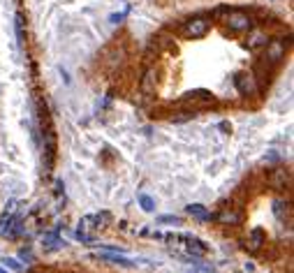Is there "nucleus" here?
Masks as SVG:
<instances>
[{
	"label": "nucleus",
	"instance_id": "11",
	"mask_svg": "<svg viewBox=\"0 0 294 273\" xmlns=\"http://www.w3.org/2000/svg\"><path fill=\"white\" fill-rule=\"evenodd\" d=\"M42 243L47 246V250H60V248L67 246L63 239H58V234H47V236L42 239Z\"/></svg>",
	"mask_w": 294,
	"mask_h": 273
},
{
	"label": "nucleus",
	"instance_id": "1",
	"mask_svg": "<svg viewBox=\"0 0 294 273\" xmlns=\"http://www.w3.org/2000/svg\"><path fill=\"white\" fill-rule=\"evenodd\" d=\"M208 26H211V21H208L206 16H195V19H188L186 23H183L181 33H183V37H188V40H199V37H204V35L208 33Z\"/></svg>",
	"mask_w": 294,
	"mask_h": 273
},
{
	"label": "nucleus",
	"instance_id": "2",
	"mask_svg": "<svg viewBox=\"0 0 294 273\" xmlns=\"http://www.w3.org/2000/svg\"><path fill=\"white\" fill-rule=\"evenodd\" d=\"M227 26L234 33H246L253 28V16L248 12H241V9H232V12H227Z\"/></svg>",
	"mask_w": 294,
	"mask_h": 273
},
{
	"label": "nucleus",
	"instance_id": "8",
	"mask_svg": "<svg viewBox=\"0 0 294 273\" xmlns=\"http://www.w3.org/2000/svg\"><path fill=\"white\" fill-rule=\"evenodd\" d=\"M14 33H16V44L26 47V19L21 12H16V16H14Z\"/></svg>",
	"mask_w": 294,
	"mask_h": 273
},
{
	"label": "nucleus",
	"instance_id": "17",
	"mask_svg": "<svg viewBox=\"0 0 294 273\" xmlns=\"http://www.w3.org/2000/svg\"><path fill=\"white\" fill-rule=\"evenodd\" d=\"M158 222H160V225H181L183 220H181L179 215H160Z\"/></svg>",
	"mask_w": 294,
	"mask_h": 273
},
{
	"label": "nucleus",
	"instance_id": "5",
	"mask_svg": "<svg viewBox=\"0 0 294 273\" xmlns=\"http://www.w3.org/2000/svg\"><path fill=\"white\" fill-rule=\"evenodd\" d=\"M267 246V234H264V229H260V227H255L253 232L248 234V239H246V248H248V253H260L262 248Z\"/></svg>",
	"mask_w": 294,
	"mask_h": 273
},
{
	"label": "nucleus",
	"instance_id": "3",
	"mask_svg": "<svg viewBox=\"0 0 294 273\" xmlns=\"http://www.w3.org/2000/svg\"><path fill=\"white\" fill-rule=\"evenodd\" d=\"M234 84H236V91H239L243 97H253V95L257 93V81H255L253 74L239 72L234 77Z\"/></svg>",
	"mask_w": 294,
	"mask_h": 273
},
{
	"label": "nucleus",
	"instance_id": "21",
	"mask_svg": "<svg viewBox=\"0 0 294 273\" xmlns=\"http://www.w3.org/2000/svg\"><path fill=\"white\" fill-rule=\"evenodd\" d=\"M21 260H33V253H30V250H28V248H23V250H21Z\"/></svg>",
	"mask_w": 294,
	"mask_h": 273
},
{
	"label": "nucleus",
	"instance_id": "19",
	"mask_svg": "<svg viewBox=\"0 0 294 273\" xmlns=\"http://www.w3.org/2000/svg\"><path fill=\"white\" fill-rule=\"evenodd\" d=\"M288 206H290L288 201H283V199H276V201H274V213L278 215V218H283V208H288Z\"/></svg>",
	"mask_w": 294,
	"mask_h": 273
},
{
	"label": "nucleus",
	"instance_id": "16",
	"mask_svg": "<svg viewBox=\"0 0 294 273\" xmlns=\"http://www.w3.org/2000/svg\"><path fill=\"white\" fill-rule=\"evenodd\" d=\"M139 204H141V208L146 211V213H153L155 211V201L148 197V194H139Z\"/></svg>",
	"mask_w": 294,
	"mask_h": 273
},
{
	"label": "nucleus",
	"instance_id": "4",
	"mask_svg": "<svg viewBox=\"0 0 294 273\" xmlns=\"http://www.w3.org/2000/svg\"><path fill=\"white\" fill-rule=\"evenodd\" d=\"M285 58V42L281 40H274V42H267V54H264V60L269 65H276Z\"/></svg>",
	"mask_w": 294,
	"mask_h": 273
},
{
	"label": "nucleus",
	"instance_id": "20",
	"mask_svg": "<svg viewBox=\"0 0 294 273\" xmlns=\"http://www.w3.org/2000/svg\"><path fill=\"white\" fill-rule=\"evenodd\" d=\"M2 264H7V267L12 269V271H21L19 260H14V257H5V262H2Z\"/></svg>",
	"mask_w": 294,
	"mask_h": 273
},
{
	"label": "nucleus",
	"instance_id": "6",
	"mask_svg": "<svg viewBox=\"0 0 294 273\" xmlns=\"http://www.w3.org/2000/svg\"><path fill=\"white\" fill-rule=\"evenodd\" d=\"M267 183L274 187V190H278V192H281V190H285V187L290 185V172H288V169H281V167H278V169H274V172L269 174Z\"/></svg>",
	"mask_w": 294,
	"mask_h": 273
},
{
	"label": "nucleus",
	"instance_id": "23",
	"mask_svg": "<svg viewBox=\"0 0 294 273\" xmlns=\"http://www.w3.org/2000/svg\"><path fill=\"white\" fill-rule=\"evenodd\" d=\"M0 273H7V271H5V269H2V267H0Z\"/></svg>",
	"mask_w": 294,
	"mask_h": 273
},
{
	"label": "nucleus",
	"instance_id": "14",
	"mask_svg": "<svg viewBox=\"0 0 294 273\" xmlns=\"http://www.w3.org/2000/svg\"><path fill=\"white\" fill-rule=\"evenodd\" d=\"M186 211H188L190 215H195L197 220H211V215L206 213V208L201 206V204H190V206H188Z\"/></svg>",
	"mask_w": 294,
	"mask_h": 273
},
{
	"label": "nucleus",
	"instance_id": "13",
	"mask_svg": "<svg viewBox=\"0 0 294 273\" xmlns=\"http://www.w3.org/2000/svg\"><path fill=\"white\" fill-rule=\"evenodd\" d=\"M102 260L111 262V264H118V267H132V260H127L123 255H111V253H104L102 255Z\"/></svg>",
	"mask_w": 294,
	"mask_h": 273
},
{
	"label": "nucleus",
	"instance_id": "18",
	"mask_svg": "<svg viewBox=\"0 0 294 273\" xmlns=\"http://www.w3.org/2000/svg\"><path fill=\"white\" fill-rule=\"evenodd\" d=\"M197 113L195 111H181V113H176V116H172V123H183V120H190V118H195Z\"/></svg>",
	"mask_w": 294,
	"mask_h": 273
},
{
	"label": "nucleus",
	"instance_id": "10",
	"mask_svg": "<svg viewBox=\"0 0 294 273\" xmlns=\"http://www.w3.org/2000/svg\"><path fill=\"white\" fill-rule=\"evenodd\" d=\"M267 33H262V30H253V33L248 35V47L250 49H260V47H267Z\"/></svg>",
	"mask_w": 294,
	"mask_h": 273
},
{
	"label": "nucleus",
	"instance_id": "12",
	"mask_svg": "<svg viewBox=\"0 0 294 273\" xmlns=\"http://www.w3.org/2000/svg\"><path fill=\"white\" fill-rule=\"evenodd\" d=\"M186 243H188V250H190L193 255H197V257H201V255H206V250H208V248L204 246L201 241H197V239H195V236H188V241H186Z\"/></svg>",
	"mask_w": 294,
	"mask_h": 273
},
{
	"label": "nucleus",
	"instance_id": "15",
	"mask_svg": "<svg viewBox=\"0 0 294 273\" xmlns=\"http://www.w3.org/2000/svg\"><path fill=\"white\" fill-rule=\"evenodd\" d=\"M109 222H111V213H107V211H102L100 215H93V225L98 229H107Z\"/></svg>",
	"mask_w": 294,
	"mask_h": 273
},
{
	"label": "nucleus",
	"instance_id": "9",
	"mask_svg": "<svg viewBox=\"0 0 294 273\" xmlns=\"http://www.w3.org/2000/svg\"><path fill=\"white\" fill-rule=\"evenodd\" d=\"M215 220L222 222V225H239V222H241V213H239V211H234V208H222L220 213L215 215Z\"/></svg>",
	"mask_w": 294,
	"mask_h": 273
},
{
	"label": "nucleus",
	"instance_id": "7",
	"mask_svg": "<svg viewBox=\"0 0 294 273\" xmlns=\"http://www.w3.org/2000/svg\"><path fill=\"white\" fill-rule=\"evenodd\" d=\"M155 84H158V72H155V67H148L146 72H144V77H141V93L144 95H153L155 93Z\"/></svg>",
	"mask_w": 294,
	"mask_h": 273
},
{
	"label": "nucleus",
	"instance_id": "22",
	"mask_svg": "<svg viewBox=\"0 0 294 273\" xmlns=\"http://www.w3.org/2000/svg\"><path fill=\"white\" fill-rule=\"evenodd\" d=\"M220 130L222 132H232V125L229 123H220Z\"/></svg>",
	"mask_w": 294,
	"mask_h": 273
}]
</instances>
